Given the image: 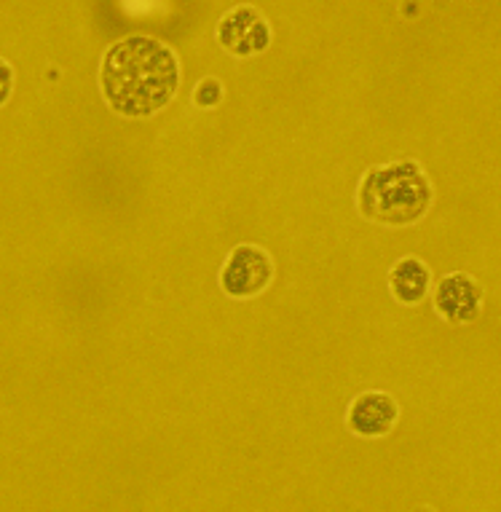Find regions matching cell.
Here are the masks:
<instances>
[{"mask_svg": "<svg viewBox=\"0 0 501 512\" xmlns=\"http://www.w3.org/2000/svg\"><path fill=\"white\" fill-rule=\"evenodd\" d=\"M223 100V89L215 78H204L199 86H196V92H193V102L199 105V108H215L218 102Z\"/></svg>", "mask_w": 501, "mask_h": 512, "instance_id": "cell-8", "label": "cell"}, {"mask_svg": "<svg viewBox=\"0 0 501 512\" xmlns=\"http://www.w3.org/2000/svg\"><path fill=\"white\" fill-rule=\"evenodd\" d=\"M180 86V62L167 43L132 35L113 43L100 62V92L124 118H148L172 102Z\"/></svg>", "mask_w": 501, "mask_h": 512, "instance_id": "cell-1", "label": "cell"}, {"mask_svg": "<svg viewBox=\"0 0 501 512\" xmlns=\"http://www.w3.org/2000/svg\"><path fill=\"white\" fill-rule=\"evenodd\" d=\"M483 290L469 274H445L435 287V309L448 322H472L480 314Z\"/></svg>", "mask_w": 501, "mask_h": 512, "instance_id": "cell-6", "label": "cell"}, {"mask_svg": "<svg viewBox=\"0 0 501 512\" xmlns=\"http://www.w3.org/2000/svg\"><path fill=\"white\" fill-rule=\"evenodd\" d=\"M429 285H432V274L426 269V263L413 255L400 258L389 271V290L402 306H416L424 301Z\"/></svg>", "mask_w": 501, "mask_h": 512, "instance_id": "cell-7", "label": "cell"}, {"mask_svg": "<svg viewBox=\"0 0 501 512\" xmlns=\"http://www.w3.org/2000/svg\"><path fill=\"white\" fill-rule=\"evenodd\" d=\"M432 204V185L416 161H394L365 172L357 188L362 218L381 226H410Z\"/></svg>", "mask_w": 501, "mask_h": 512, "instance_id": "cell-2", "label": "cell"}, {"mask_svg": "<svg viewBox=\"0 0 501 512\" xmlns=\"http://www.w3.org/2000/svg\"><path fill=\"white\" fill-rule=\"evenodd\" d=\"M220 46L234 57H255L268 49L271 43V27L266 17L252 6H236L220 19L218 25Z\"/></svg>", "mask_w": 501, "mask_h": 512, "instance_id": "cell-4", "label": "cell"}, {"mask_svg": "<svg viewBox=\"0 0 501 512\" xmlns=\"http://www.w3.org/2000/svg\"><path fill=\"white\" fill-rule=\"evenodd\" d=\"M400 419V405L386 392H362L351 400L346 427L360 437H384Z\"/></svg>", "mask_w": 501, "mask_h": 512, "instance_id": "cell-5", "label": "cell"}, {"mask_svg": "<svg viewBox=\"0 0 501 512\" xmlns=\"http://www.w3.org/2000/svg\"><path fill=\"white\" fill-rule=\"evenodd\" d=\"M11 89H14V70H11L9 62L0 59V105L9 100Z\"/></svg>", "mask_w": 501, "mask_h": 512, "instance_id": "cell-9", "label": "cell"}, {"mask_svg": "<svg viewBox=\"0 0 501 512\" xmlns=\"http://www.w3.org/2000/svg\"><path fill=\"white\" fill-rule=\"evenodd\" d=\"M271 279H274V263L268 252L255 244H239L220 269V290L234 301H247L263 293L271 285Z\"/></svg>", "mask_w": 501, "mask_h": 512, "instance_id": "cell-3", "label": "cell"}]
</instances>
